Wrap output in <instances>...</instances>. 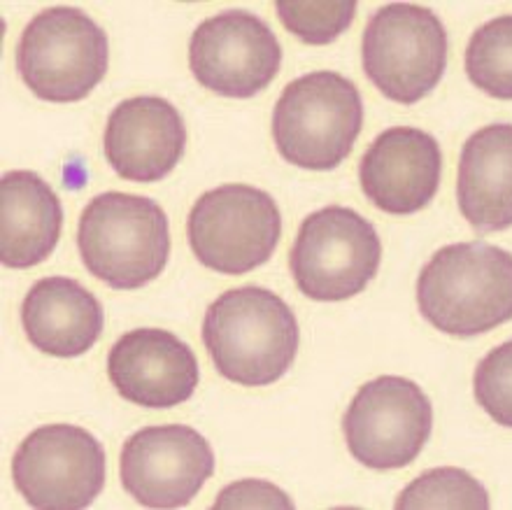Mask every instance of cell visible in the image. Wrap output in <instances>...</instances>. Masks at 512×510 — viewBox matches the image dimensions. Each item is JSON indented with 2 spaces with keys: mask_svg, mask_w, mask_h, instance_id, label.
I'll list each match as a JSON object with an SVG mask.
<instances>
[{
  "mask_svg": "<svg viewBox=\"0 0 512 510\" xmlns=\"http://www.w3.org/2000/svg\"><path fill=\"white\" fill-rule=\"evenodd\" d=\"M361 126L359 89L333 70H315L289 82L273 110V140L280 157L319 173L350 157Z\"/></svg>",
  "mask_w": 512,
  "mask_h": 510,
  "instance_id": "277c9868",
  "label": "cell"
},
{
  "mask_svg": "<svg viewBox=\"0 0 512 510\" xmlns=\"http://www.w3.org/2000/svg\"><path fill=\"white\" fill-rule=\"evenodd\" d=\"M21 324L35 350L59 359L82 357L103 334L101 301L77 280L52 275L31 287L21 303Z\"/></svg>",
  "mask_w": 512,
  "mask_h": 510,
  "instance_id": "2e32d148",
  "label": "cell"
},
{
  "mask_svg": "<svg viewBox=\"0 0 512 510\" xmlns=\"http://www.w3.org/2000/svg\"><path fill=\"white\" fill-rule=\"evenodd\" d=\"M108 378L135 406L175 408L194 396L201 371L194 350L175 334L135 329L112 345Z\"/></svg>",
  "mask_w": 512,
  "mask_h": 510,
  "instance_id": "5bb4252c",
  "label": "cell"
},
{
  "mask_svg": "<svg viewBox=\"0 0 512 510\" xmlns=\"http://www.w3.org/2000/svg\"><path fill=\"white\" fill-rule=\"evenodd\" d=\"M187 129L173 103L135 96L110 112L103 150L112 170L128 182H159L184 157Z\"/></svg>",
  "mask_w": 512,
  "mask_h": 510,
  "instance_id": "9a60e30c",
  "label": "cell"
},
{
  "mask_svg": "<svg viewBox=\"0 0 512 510\" xmlns=\"http://www.w3.org/2000/svg\"><path fill=\"white\" fill-rule=\"evenodd\" d=\"M473 392L496 424L512 429V338L482 357L475 368Z\"/></svg>",
  "mask_w": 512,
  "mask_h": 510,
  "instance_id": "7402d4cb",
  "label": "cell"
},
{
  "mask_svg": "<svg viewBox=\"0 0 512 510\" xmlns=\"http://www.w3.org/2000/svg\"><path fill=\"white\" fill-rule=\"evenodd\" d=\"M459 210L478 231L512 226V124H492L464 143L457 177Z\"/></svg>",
  "mask_w": 512,
  "mask_h": 510,
  "instance_id": "ac0fdd59",
  "label": "cell"
},
{
  "mask_svg": "<svg viewBox=\"0 0 512 510\" xmlns=\"http://www.w3.org/2000/svg\"><path fill=\"white\" fill-rule=\"evenodd\" d=\"M433 429V406L417 382L382 375L354 394L343 417L350 455L368 469L394 471L415 462Z\"/></svg>",
  "mask_w": 512,
  "mask_h": 510,
  "instance_id": "9c48e42d",
  "label": "cell"
},
{
  "mask_svg": "<svg viewBox=\"0 0 512 510\" xmlns=\"http://www.w3.org/2000/svg\"><path fill=\"white\" fill-rule=\"evenodd\" d=\"M187 238L205 268L245 275L273 257L282 238V215L268 191L252 184H222L194 203Z\"/></svg>",
  "mask_w": 512,
  "mask_h": 510,
  "instance_id": "ba28073f",
  "label": "cell"
},
{
  "mask_svg": "<svg viewBox=\"0 0 512 510\" xmlns=\"http://www.w3.org/2000/svg\"><path fill=\"white\" fill-rule=\"evenodd\" d=\"M298 343L296 315L263 287L229 289L203 317V345L212 364L243 387H268L284 378Z\"/></svg>",
  "mask_w": 512,
  "mask_h": 510,
  "instance_id": "6da1fadb",
  "label": "cell"
},
{
  "mask_svg": "<svg viewBox=\"0 0 512 510\" xmlns=\"http://www.w3.org/2000/svg\"><path fill=\"white\" fill-rule=\"evenodd\" d=\"M77 247L94 278L119 292L140 289L168 264V217L152 198L105 191L84 208Z\"/></svg>",
  "mask_w": 512,
  "mask_h": 510,
  "instance_id": "3957f363",
  "label": "cell"
},
{
  "mask_svg": "<svg viewBox=\"0 0 512 510\" xmlns=\"http://www.w3.org/2000/svg\"><path fill=\"white\" fill-rule=\"evenodd\" d=\"M212 508H294V501L266 480H240L224 487Z\"/></svg>",
  "mask_w": 512,
  "mask_h": 510,
  "instance_id": "603a6c76",
  "label": "cell"
},
{
  "mask_svg": "<svg viewBox=\"0 0 512 510\" xmlns=\"http://www.w3.org/2000/svg\"><path fill=\"white\" fill-rule=\"evenodd\" d=\"M464 66L475 89L512 101V14L494 17L471 35Z\"/></svg>",
  "mask_w": 512,
  "mask_h": 510,
  "instance_id": "d6986e66",
  "label": "cell"
},
{
  "mask_svg": "<svg viewBox=\"0 0 512 510\" xmlns=\"http://www.w3.org/2000/svg\"><path fill=\"white\" fill-rule=\"evenodd\" d=\"M277 17L289 33H294L305 45H331L352 26L357 17L354 0H324V3H296L280 0L275 5Z\"/></svg>",
  "mask_w": 512,
  "mask_h": 510,
  "instance_id": "44dd1931",
  "label": "cell"
},
{
  "mask_svg": "<svg viewBox=\"0 0 512 510\" xmlns=\"http://www.w3.org/2000/svg\"><path fill=\"white\" fill-rule=\"evenodd\" d=\"M12 480L33 508H89L105 485V450L87 429L47 424L28 434L14 452Z\"/></svg>",
  "mask_w": 512,
  "mask_h": 510,
  "instance_id": "30bf717a",
  "label": "cell"
},
{
  "mask_svg": "<svg viewBox=\"0 0 512 510\" xmlns=\"http://www.w3.org/2000/svg\"><path fill=\"white\" fill-rule=\"evenodd\" d=\"M364 73L389 101L415 105L443 80L447 31L429 7L389 3L368 21L361 42Z\"/></svg>",
  "mask_w": 512,
  "mask_h": 510,
  "instance_id": "8992f818",
  "label": "cell"
},
{
  "mask_svg": "<svg viewBox=\"0 0 512 510\" xmlns=\"http://www.w3.org/2000/svg\"><path fill=\"white\" fill-rule=\"evenodd\" d=\"M398 510H487L489 494L480 480L464 469H431L405 487L396 499Z\"/></svg>",
  "mask_w": 512,
  "mask_h": 510,
  "instance_id": "ffe728a7",
  "label": "cell"
},
{
  "mask_svg": "<svg viewBox=\"0 0 512 510\" xmlns=\"http://www.w3.org/2000/svg\"><path fill=\"white\" fill-rule=\"evenodd\" d=\"M119 473L140 506L182 508L215 473V452L205 436L184 424L145 427L126 438Z\"/></svg>",
  "mask_w": 512,
  "mask_h": 510,
  "instance_id": "7c38bea8",
  "label": "cell"
},
{
  "mask_svg": "<svg viewBox=\"0 0 512 510\" xmlns=\"http://www.w3.org/2000/svg\"><path fill=\"white\" fill-rule=\"evenodd\" d=\"M382 261L375 226L343 205H329L303 219L289 254L291 275L312 301L336 303L364 292Z\"/></svg>",
  "mask_w": 512,
  "mask_h": 510,
  "instance_id": "52a82bcc",
  "label": "cell"
},
{
  "mask_svg": "<svg viewBox=\"0 0 512 510\" xmlns=\"http://www.w3.org/2000/svg\"><path fill=\"white\" fill-rule=\"evenodd\" d=\"M417 306L447 336L494 331L512 320V254L485 240L445 245L419 273Z\"/></svg>",
  "mask_w": 512,
  "mask_h": 510,
  "instance_id": "7a4b0ae2",
  "label": "cell"
},
{
  "mask_svg": "<svg viewBox=\"0 0 512 510\" xmlns=\"http://www.w3.org/2000/svg\"><path fill=\"white\" fill-rule=\"evenodd\" d=\"M443 152L431 133L391 126L368 147L359 164L368 201L389 215H415L438 194Z\"/></svg>",
  "mask_w": 512,
  "mask_h": 510,
  "instance_id": "4fadbf2b",
  "label": "cell"
},
{
  "mask_svg": "<svg viewBox=\"0 0 512 510\" xmlns=\"http://www.w3.org/2000/svg\"><path fill=\"white\" fill-rule=\"evenodd\" d=\"M108 35L77 7H52L28 21L17 45V70L49 103L87 98L108 73Z\"/></svg>",
  "mask_w": 512,
  "mask_h": 510,
  "instance_id": "5b68a950",
  "label": "cell"
},
{
  "mask_svg": "<svg viewBox=\"0 0 512 510\" xmlns=\"http://www.w3.org/2000/svg\"><path fill=\"white\" fill-rule=\"evenodd\" d=\"M280 66V40L252 12H219L201 21L189 40V68L196 82L226 98H252L268 89Z\"/></svg>",
  "mask_w": 512,
  "mask_h": 510,
  "instance_id": "8fae6325",
  "label": "cell"
},
{
  "mask_svg": "<svg viewBox=\"0 0 512 510\" xmlns=\"http://www.w3.org/2000/svg\"><path fill=\"white\" fill-rule=\"evenodd\" d=\"M63 208L54 189L33 170L0 177V261L7 268H33L54 252L61 238Z\"/></svg>",
  "mask_w": 512,
  "mask_h": 510,
  "instance_id": "e0dca14e",
  "label": "cell"
}]
</instances>
